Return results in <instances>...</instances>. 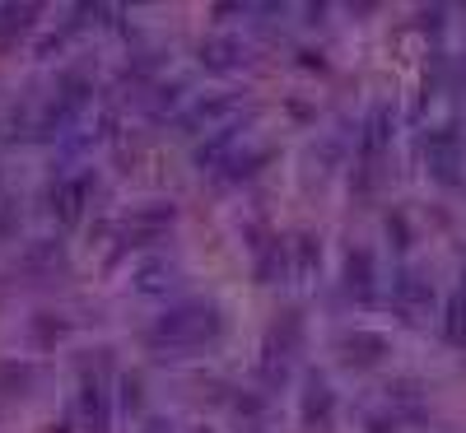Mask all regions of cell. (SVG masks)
<instances>
[{
    "instance_id": "6da1fadb",
    "label": "cell",
    "mask_w": 466,
    "mask_h": 433,
    "mask_svg": "<svg viewBox=\"0 0 466 433\" xmlns=\"http://www.w3.org/2000/svg\"><path fill=\"white\" fill-rule=\"evenodd\" d=\"M219 331V317H215V307L206 303H177L168 307L159 327H154V340L159 345H173V349H191V345H201Z\"/></svg>"
},
{
    "instance_id": "7a4b0ae2",
    "label": "cell",
    "mask_w": 466,
    "mask_h": 433,
    "mask_svg": "<svg viewBox=\"0 0 466 433\" xmlns=\"http://www.w3.org/2000/svg\"><path fill=\"white\" fill-rule=\"evenodd\" d=\"M233 52H238V47H233V43H210V47H206L210 65H228V61H233Z\"/></svg>"
}]
</instances>
